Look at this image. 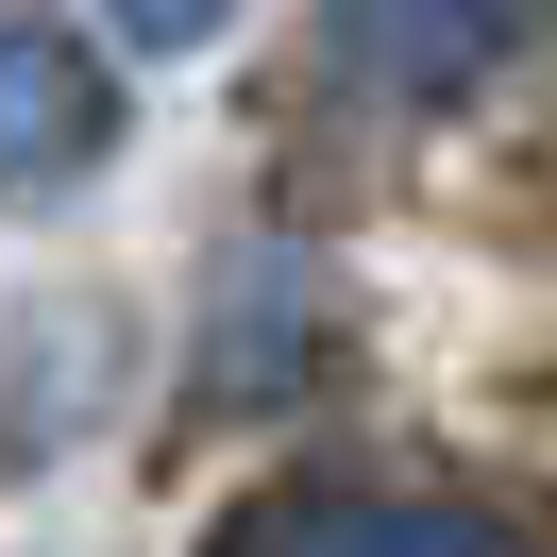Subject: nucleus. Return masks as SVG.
Wrapping results in <instances>:
<instances>
[{"label":"nucleus","mask_w":557,"mask_h":557,"mask_svg":"<svg viewBox=\"0 0 557 557\" xmlns=\"http://www.w3.org/2000/svg\"><path fill=\"white\" fill-rule=\"evenodd\" d=\"M523 51H557V0H321V85L406 102V119L507 85Z\"/></svg>","instance_id":"nucleus-1"},{"label":"nucleus","mask_w":557,"mask_h":557,"mask_svg":"<svg viewBox=\"0 0 557 557\" xmlns=\"http://www.w3.org/2000/svg\"><path fill=\"white\" fill-rule=\"evenodd\" d=\"M119 152V69L69 35V0H0V186H85Z\"/></svg>","instance_id":"nucleus-2"},{"label":"nucleus","mask_w":557,"mask_h":557,"mask_svg":"<svg viewBox=\"0 0 557 557\" xmlns=\"http://www.w3.org/2000/svg\"><path fill=\"white\" fill-rule=\"evenodd\" d=\"M203 557H523V541L473 523V507H422V490H271Z\"/></svg>","instance_id":"nucleus-3"},{"label":"nucleus","mask_w":557,"mask_h":557,"mask_svg":"<svg viewBox=\"0 0 557 557\" xmlns=\"http://www.w3.org/2000/svg\"><path fill=\"white\" fill-rule=\"evenodd\" d=\"M220 17H237V0H102V35H119V51H203Z\"/></svg>","instance_id":"nucleus-4"}]
</instances>
